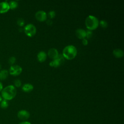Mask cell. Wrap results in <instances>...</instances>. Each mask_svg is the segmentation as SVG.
Returning a JSON list of instances; mask_svg holds the SVG:
<instances>
[{
  "instance_id": "obj_1",
  "label": "cell",
  "mask_w": 124,
  "mask_h": 124,
  "mask_svg": "<svg viewBox=\"0 0 124 124\" xmlns=\"http://www.w3.org/2000/svg\"><path fill=\"white\" fill-rule=\"evenodd\" d=\"M1 97L6 100H11L14 98L16 94V90L13 85H8L1 92Z\"/></svg>"
},
{
  "instance_id": "obj_2",
  "label": "cell",
  "mask_w": 124,
  "mask_h": 124,
  "mask_svg": "<svg viewBox=\"0 0 124 124\" xmlns=\"http://www.w3.org/2000/svg\"><path fill=\"white\" fill-rule=\"evenodd\" d=\"M77 54V50L75 46L68 45L63 49L62 56L67 60H71L74 59Z\"/></svg>"
},
{
  "instance_id": "obj_3",
  "label": "cell",
  "mask_w": 124,
  "mask_h": 124,
  "mask_svg": "<svg viewBox=\"0 0 124 124\" xmlns=\"http://www.w3.org/2000/svg\"><path fill=\"white\" fill-rule=\"evenodd\" d=\"M85 23L87 28L90 31L96 29L99 25V21L97 17L91 15L86 17Z\"/></svg>"
},
{
  "instance_id": "obj_4",
  "label": "cell",
  "mask_w": 124,
  "mask_h": 124,
  "mask_svg": "<svg viewBox=\"0 0 124 124\" xmlns=\"http://www.w3.org/2000/svg\"><path fill=\"white\" fill-rule=\"evenodd\" d=\"M25 33L29 37H32L35 35L36 32V29L35 26L32 24H27L24 29Z\"/></svg>"
},
{
  "instance_id": "obj_5",
  "label": "cell",
  "mask_w": 124,
  "mask_h": 124,
  "mask_svg": "<svg viewBox=\"0 0 124 124\" xmlns=\"http://www.w3.org/2000/svg\"><path fill=\"white\" fill-rule=\"evenodd\" d=\"M22 71V68L18 65H12L9 68L10 74L14 76H18L21 73Z\"/></svg>"
},
{
  "instance_id": "obj_6",
  "label": "cell",
  "mask_w": 124,
  "mask_h": 124,
  "mask_svg": "<svg viewBox=\"0 0 124 124\" xmlns=\"http://www.w3.org/2000/svg\"><path fill=\"white\" fill-rule=\"evenodd\" d=\"M17 116L19 119L25 121L29 118L30 116V113L28 111L25 109H22L19 110L17 112Z\"/></svg>"
},
{
  "instance_id": "obj_7",
  "label": "cell",
  "mask_w": 124,
  "mask_h": 124,
  "mask_svg": "<svg viewBox=\"0 0 124 124\" xmlns=\"http://www.w3.org/2000/svg\"><path fill=\"white\" fill-rule=\"evenodd\" d=\"M36 19L40 22H43L46 19L47 16L46 13L44 11H38L35 15Z\"/></svg>"
},
{
  "instance_id": "obj_8",
  "label": "cell",
  "mask_w": 124,
  "mask_h": 124,
  "mask_svg": "<svg viewBox=\"0 0 124 124\" xmlns=\"http://www.w3.org/2000/svg\"><path fill=\"white\" fill-rule=\"evenodd\" d=\"M10 9L9 3L6 1L0 2V14H4L7 12Z\"/></svg>"
},
{
  "instance_id": "obj_9",
  "label": "cell",
  "mask_w": 124,
  "mask_h": 124,
  "mask_svg": "<svg viewBox=\"0 0 124 124\" xmlns=\"http://www.w3.org/2000/svg\"><path fill=\"white\" fill-rule=\"evenodd\" d=\"M48 56L51 59H55L58 56L59 53L57 50L55 48H51L48 50Z\"/></svg>"
},
{
  "instance_id": "obj_10",
  "label": "cell",
  "mask_w": 124,
  "mask_h": 124,
  "mask_svg": "<svg viewBox=\"0 0 124 124\" xmlns=\"http://www.w3.org/2000/svg\"><path fill=\"white\" fill-rule=\"evenodd\" d=\"M76 34L78 38L80 39H83L85 38L86 32L84 30L82 29H78L76 31Z\"/></svg>"
},
{
  "instance_id": "obj_11",
  "label": "cell",
  "mask_w": 124,
  "mask_h": 124,
  "mask_svg": "<svg viewBox=\"0 0 124 124\" xmlns=\"http://www.w3.org/2000/svg\"><path fill=\"white\" fill-rule=\"evenodd\" d=\"M37 60L39 62H44L46 61V53L45 52H44L43 51H40L37 54Z\"/></svg>"
},
{
  "instance_id": "obj_12",
  "label": "cell",
  "mask_w": 124,
  "mask_h": 124,
  "mask_svg": "<svg viewBox=\"0 0 124 124\" xmlns=\"http://www.w3.org/2000/svg\"><path fill=\"white\" fill-rule=\"evenodd\" d=\"M22 91L25 93H29L33 89V86L31 84L26 83L22 87Z\"/></svg>"
},
{
  "instance_id": "obj_13",
  "label": "cell",
  "mask_w": 124,
  "mask_h": 124,
  "mask_svg": "<svg viewBox=\"0 0 124 124\" xmlns=\"http://www.w3.org/2000/svg\"><path fill=\"white\" fill-rule=\"evenodd\" d=\"M113 55L117 58H122L124 56V52L123 51L119 48H116L113 50Z\"/></svg>"
},
{
  "instance_id": "obj_14",
  "label": "cell",
  "mask_w": 124,
  "mask_h": 124,
  "mask_svg": "<svg viewBox=\"0 0 124 124\" xmlns=\"http://www.w3.org/2000/svg\"><path fill=\"white\" fill-rule=\"evenodd\" d=\"M8 72L7 70L3 69L0 71V80H3L6 79L8 76Z\"/></svg>"
},
{
  "instance_id": "obj_15",
  "label": "cell",
  "mask_w": 124,
  "mask_h": 124,
  "mask_svg": "<svg viewBox=\"0 0 124 124\" xmlns=\"http://www.w3.org/2000/svg\"><path fill=\"white\" fill-rule=\"evenodd\" d=\"M61 63L59 62V61L57 59H54L53 61L50 62L49 63V65L51 67H58L61 65Z\"/></svg>"
},
{
  "instance_id": "obj_16",
  "label": "cell",
  "mask_w": 124,
  "mask_h": 124,
  "mask_svg": "<svg viewBox=\"0 0 124 124\" xmlns=\"http://www.w3.org/2000/svg\"><path fill=\"white\" fill-rule=\"evenodd\" d=\"M9 3L10 9L14 10L16 9L18 6V3L16 1H10Z\"/></svg>"
},
{
  "instance_id": "obj_17",
  "label": "cell",
  "mask_w": 124,
  "mask_h": 124,
  "mask_svg": "<svg viewBox=\"0 0 124 124\" xmlns=\"http://www.w3.org/2000/svg\"><path fill=\"white\" fill-rule=\"evenodd\" d=\"M0 107L1 108L5 109L8 107V103L6 100H2L1 102L0 103Z\"/></svg>"
},
{
  "instance_id": "obj_18",
  "label": "cell",
  "mask_w": 124,
  "mask_h": 124,
  "mask_svg": "<svg viewBox=\"0 0 124 124\" xmlns=\"http://www.w3.org/2000/svg\"><path fill=\"white\" fill-rule=\"evenodd\" d=\"M99 24H100V26L103 28H106L108 25L107 22L105 20H101Z\"/></svg>"
},
{
  "instance_id": "obj_19",
  "label": "cell",
  "mask_w": 124,
  "mask_h": 124,
  "mask_svg": "<svg viewBox=\"0 0 124 124\" xmlns=\"http://www.w3.org/2000/svg\"><path fill=\"white\" fill-rule=\"evenodd\" d=\"M25 24L24 20L23 18H18L17 20V24L20 27H23Z\"/></svg>"
},
{
  "instance_id": "obj_20",
  "label": "cell",
  "mask_w": 124,
  "mask_h": 124,
  "mask_svg": "<svg viewBox=\"0 0 124 124\" xmlns=\"http://www.w3.org/2000/svg\"><path fill=\"white\" fill-rule=\"evenodd\" d=\"M59 61V62L61 63V64H62L64 61V58L63 57V56H62V54H59L58 57L56 58Z\"/></svg>"
},
{
  "instance_id": "obj_21",
  "label": "cell",
  "mask_w": 124,
  "mask_h": 124,
  "mask_svg": "<svg viewBox=\"0 0 124 124\" xmlns=\"http://www.w3.org/2000/svg\"><path fill=\"white\" fill-rule=\"evenodd\" d=\"M55 15H56V13H55V11H50L48 13V17L50 19H52V18H54L55 16Z\"/></svg>"
},
{
  "instance_id": "obj_22",
  "label": "cell",
  "mask_w": 124,
  "mask_h": 124,
  "mask_svg": "<svg viewBox=\"0 0 124 124\" xmlns=\"http://www.w3.org/2000/svg\"><path fill=\"white\" fill-rule=\"evenodd\" d=\"M16 59L15 57H11L9 59V60H8V62H9V63L11 65H13L16 62Z\"/></svg>"
},
{
  "instance_id": "obj_23",
  "label": "cell",
  "mask_w": 124,
  "mask_h": 124,
  "mask_svg": "<svg viewBox=\"0 0 124 124\" xmlns=\"http://www.w3.org/2000/svg\"><path fill=\"white\" fill-rule=\"evenodd\" d=\"M14 85L16 87H19L21 85V82L19 79H16L14 81Z\"/></svg>"
},
{
  "instance_id": "obj_24",
  "label": "cell",
  "mask_w": 124,
  "mask_h": 124,
  "mask_svg": "<svg viewBox=\"0 0 124 124\" xmlns=\"http://www.w3.org/2000/svg\"><path fill=\"white\" fill-rule=\"evenodd\" d=\"M86 37H87V38H91V37L92 36V35H93V32L92 31L88 30V31H86Z\"/></svg>"
},
{
  "instance_id": "obj_25",
  "label": "cell",
  "mask_w": 124,
  "mask_h": 124,
  "mask_svg": "<svg viewBox=\"0 0 124 124\" xmlns=\"http://www.w3.org/2000/svg\"><path fill=\"white\" fill-rule=\"evenodd\" d=\"M82 44L84 46H87L88 44V42L87 39H86L85 38H84V39H82Z\"/></svg>"
},
{
  "instance_id": "obj_26",
  "label": "cell",
  "mask_w": 124,
  "mask_h": 124,
  "mask_svg": "<svg viewBox=\"0 0 124 124\" xmlns=\"http://www.w3.org/2000/svg\"><path fill=\"white\" fill-rule=\"evenodd\" d=\"M18 124H31V123L30 122H29V121H23L21 122L20 123H19Z\"/></svg>"
},
{
  "instance_id": "obj_27",
  "label": "cell",
  "mask_w": 124,
  "mask_h": 124,
  "mask_svg": "<svg viewBox=\"0 0 124 124\" xmlns=\"http://www.w3.org/2000/svg\"><path fill=\"white\" fill-rule=\"evenodd\" d=\"M46 23L48 25H51L52 24V21L51 19H48L46 20Z\"/></svg>"
},
{
  "instance_id": "obj_28",
  "label": "cell",
  "mask_w": 124,
  "mask_h": 124,
  "mask_svg": "<svg viewBox=\"0 0 124 124\" xmlns=\"http://www.w3.org/2000/svg\"><path fill=\"white\" fill-rule=\"evenodd\" d=\"M2 89H3V85H2V83L0 81V92H1Z\"/></svg>"
},
{
  "instance_id": "obj_29",
  "label": "cell",
  "mask_w": 124,
  "mask_h": 124,
  "mask_svg": "<svg viewBox=\"0 0 124 124\" xmlns=\"http://www.w3.org/2000/svg\"><path fill=\"white\" fill-rule=\"evenodd\" d=\"M1 101H2V97H1V96L0 95V103L1 102Z\"/></svg>"
},
{
  "instance_id": "obj_30",
  "label": "cell",
  "mask_w": 124,
  "mask_h": 124,
  "mask_svg": "<svg viewBox=\"0 0 124 124\" xmlns=\"http://www.w3.org/2000/svg\"><path fill=\"white\" fill-rule=\"evenodd\" d=\"M0 68H1V65H0Z\"/></svg>"
}]
</instances>
